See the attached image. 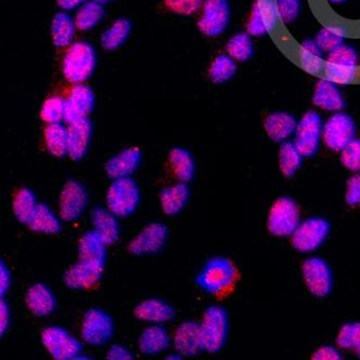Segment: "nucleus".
<instances>
[{"label":"nucleus","mask_w":360,"mask_h":360,"mask_svg":"<svg viewBox=\"0 0 360 360\" xmlns=\"http://www.w3.org/2000/svg\"><path fill=\"white\" fill-rule=\"evenodd\" d=\"M142 155L138 148H124L105 164L106 174L112 180L130 178L140 166Z\"/></svg>","instance_id":"a211bd4d"},{"label":"nucleus","mask_w":360,"mask_h":360,"mask_svg":"<svg viewBox=\"0 0 360 360\" xmlns=\"http://www.w3.org/2000/svg\"><path fill=\"white\" fill-rule=\"evenodd\" d=\"M105 263L78 257L64 275V283L70 289L86 290L94 287L102 278Z\"/></svg>","instance_id":"f8f14e48"},{"label":"nucleus","mask_w":360,"mask_h":360,"mask_svg":"<svg viewBox=\"0 0 360 360\" xmlns=\"http://www.w3.org/2000/svg\"><path fill=\"white\" fill-rule=\"evenodd\" d=\"M227 53L238 62H246L251 59L255 52L250 34L239 33L233 36L227 42Z\"/></svg>","instance_id":"e433bc0d"},{"label":"nucleus","mask_w":360,"mask_h":360,"mask_svg":"<svg viewBox=\"0 0 360 360\" xmlns=\"http://www.w3.org/2000/svg\"><path fill=\"white\" fill-rule=\"evenodd\" d=\"M297 120L289 112H276L269 114L264 122L267 136L274 142H285L295 134Z\"/></svg>","instance_id":"393cba45"},{"label":"nucleus","mask_w":360,"mask_h":360,"mask_svg":"<svg viewBox=\"0 0 360 360\" xmlns=\"http://www.w3.org/2000/svg\"><path fill=\"white\" fill-rule=\"evenodd\" d=\"M11 281V273H10L9 269L3 261L0 263V293H1V297H5L7 291L9 290Z\"/></svg>","instance_id":"3c124183"},{"label":"nucleus","mask_w":360,"mask_h":360,"mask_svg":"<svg viewBox=\"0 0 360 360\" xmlns=\"http://www.w3.org/2000/svg\"><path fill=\"white\" fill-rule=\"evenodd\" d=\"M345 198L349 206L360 205V174H356L349 179Z\"/></svg>","instance_id":"de8ad7c7"},{"label":"nucleus","mask_w":360,"mask_h":360,"mask_svg":"<svg viewBox=\"0 0 360 360\" xmlns=\"http://www.w3.org/2000/svg\"><path fill=\"white\" fill-rule=\"evenodd\" d=\"M323 53L316 40L307 39L302 42L300 61L305 72L313 75L323 73L327 62L323 59Z\"/></svg>","instance_id":"c85d7f7f"},{"label":"nucleus","mask_w":360,"mask_h":360,"mask_svg":"<svg viewBox=\"0 0 360 360\" xmlns=\"http://www.w3.org/2000/svg\"><path fill=\"white\" fill-rule=\"evenodd\" d=\"M139 202L140 190L134 179H117L108 187L106 205L118 218H124L132 214L139 206Z\"/></svg>","instance_id":"20e7f679"},{"label":"nucleus","mask_w":360,"mask_h":360,"mask_svg":"<svg viewBox=\"0 0 360 360\" xmlns=\"http://www.w3.org/2000/svg\"><path fill=\"white\" fill-rule=\"evenodd\" d=\"M313 102L315 105L329 112H340L345 108V100L337 84L327 78L319 80L316 84Z\"/></svg>","instance_id":"b1692460"},{"label":"nucleus","mask_w":360,"mask_h":360,"mask_svg":"<svg viewBox=\"0 0 360 360\" xmlns=\"http://www.w3.org/2000/svg\"><path fill=\"white\" fill-rule=\"evenodd\" d=\"M27 225L34 232L44 233V234H58L62 229L60 219L46 204H38Z\"/></svg>","instance_id":"cd10ccee"},{"label":"nucleus","mask_w":360,"mask_h":360,"mask_svg":"<svg viewBox=\"0 0 360 360\" xmlns=\"http://www.w3.org/2000/svg\"><path fill=\"white\" fill-rule=\"evenodd\" d=\"M170 335L164 327L156 323L146 328L139 340L140 351L146 355L162 353L170 347Z\"/></svg>","instance_id":"a878e982"},{"label":"nucleus","mask_w":360,"mask_h":360,"mask_svg":"<svg viewBox=\"0 0 360 360\" xmlns=\"http://www.w3.org/2000/svg\"><path fill=\"white\" fill-rule=\"evenodd\" d=\"M65 100L59 96H52L45 101L40 110V117L47 124H54L64 120Z\"/></svg>","instance_id":"ea45409f"},{"label":"nucleus","mask_w":360,"mask_h":360,"mask_svg":"<svg viewBox=\"0 0 360 360\" xmlns=\"http://www.w3.org/2000/svg\"><path fill=\"white\" fill-rule=\"evenodd\" d=\"M108 359L110 360H132L134 359L131 352L122 345H112L108 352Z\"/></svg>","instance_id":"8fccbe9b"},{"label":"nucleus","mask_w":360,"mask_h":360,"mask_svg":"<svg viewBox=\"0 0 360 360\" xmlns=\"http://www.w3.org/2000/svg\"><path fill=\"white\" fill-rule=\"evenodd\" d=\"M41 341L50 355L56 360L76 359L82 351V343L58 326L46 328Z\"/></svg>","instance_id":"423d86ee"},{"label":"nucleus","mask_w":360,"mask_h":360,"mask_svg":"<svg viewBox=\"0 0 360 360\" xmlns=\"http://www.w3.org/2000/svg\"><path fill=\"white\" fill-rule=\"evenodd\" d=\"M204 0H165V5L174 13L182 15H193L196 13Z\"/></svg>","instance_id":"49530a36"},{"label":"nucleus","mask_w":360,"mask_h":360,"mask_svg":"<svg viewBox=\"0 0 360 360\" xmlns=\"http://www.w3.org/2000/svg\"><path fill=\"white\" fill-rule=\"evenodd\" d=\"M58 6L63 10H73L84 5L86 0H56Z\"/></svg>","instance_id":"864d4df0"},{"label":"nucleus","mask_w":360,"mask_h":360,"mask_svg":"<svg viewBox=\"0 0 360 360\" xmlns=\"http://www.w3.org/2000/svg\"><path fill=\"white\" fill-rule=\"evenodd\" d=\"M279 17L277 13L276 1L273 0H257L251 10L247 30L251 36L267 35L275 30Z\"/></svg>","instance_id":"dca6fc26"},{"label":"nucleus","mask_w":360,"mask_h":360,"mask_svg":"<svg viewBox=\"0 0 360 360\" xmlns=\"http://www.w3.org/2000/svg\"><path fill=\"white\" fill-rule=\"evenodd\" d=\"M94 1H96V3L98 4H102V5H103V4L110 3V1H112V0H94Z\"/></svg>","instance_id":"6e6d98bb"},{"label":"nucleus","mask_w":360,"mask_h":360,"mask_svg":"<svg viewBox=\"0 0 360 360\" xmlns=\"http://www.w3.org/2000/svg\"><path fill=\"white\" fill-rule=\"evenodd\" d=\"M229 315L221 307H211L205 313L200 323L202 349L218 353L224 347L229 335Z\"/></svg>","instance_id":"7ed1b4c3"},{"label":"nucleus","mask_w":360,"mask_h":360,"mask_svg":"<svg viewBox=\"0 0 360 360\" xmlns=\"http://www.w3.org/2000/svg\"><path fill=\"white\" fill-rule=\"evenodd\" d=\"M117 215L110 209L96 207L91 212V223L94 231L105 241L108 246H112L120 238V223Z\"/></svg>","instance_id":"4be33fe9"},{"label":"nucleus","mask_w":360,"mask_h":360,"mask_svg":"<svg viewBox=\"0 0 360 360\" xmlns=\"http://www.w3.org/2000/svg\"><path fill=\"white\" fill-rule=\"evenodd\" d=\"M92 126L88 118L68 124V156L70 160H82L91 142Z\"/></svg>","instance_id":"6ab92c4d"},{"label":"nucleus","mask_w":360,"mask_h":360,"mask_svg":"<svg viewBox=\"0 0 360 360\" xmlns=\"http://www.w3.org/2000/svg\"><path fill=\"white\" fill-rule=\"evenodd\" d=\"M355 131L353 118L347 112H337L326 122L323 138L330 150H342L354 140Z\"/></svg>","instance_id":"9b49d317"},{"label":"nucleus","mask_w":360,"mask_h":360,"mask_svg":"<svg viewBox=\"0 0 360 360\" xmlns=\"http://www.w3.org/2000/svg\"><path fill=\"white\" fill-rule=\"evenodd\" d=\"M10 323H11V314H10L9 307L4 300H1V304H0V333H1V337H4V335L7 333Z\"/></svg>","instance_id":"603ef678"},{"label":"nucleus","mask_w":360,"mask_h":360,"mask_svg":"<svg viewBox=\"0 0 360 360\" xmlns=\"http://www.w3.org/2000/svg\"><path fill=\"white\" fill-rule=\"evenodd\" d=\"M344 33L337 27H325L319 32L316 37V41L319 44L323 52H331L343 45Z\"/></svg>","instance_id":"79ce46f5"},{"label":"nucleus","mask_w":360,"mask_h":360,"mask_svg":"<svg viewBox=\"0 0 360 360\" xmlns=\"http://www.w3.org/2000/svg\"><path fill=\"white\" fill-rule=\"evenodd\" d=\"M27 309L33 315L45 317L56 309V299L51 289L45 283H35L27 290L25 297Z\"/></svg>","instance_id":"412c9836"},{"label":"nucleus","mask_w":360,"mask_h":360,"mask_svg":"<svg viewBox=\"0 0 360 360\" xmlns=\"http://www.w3.org/2000/svg\"><path fill=\"white\" fill-rule=\"evenodd\" d=\"M190 196V187L185 182L166 187L160 196L162 211L167 215L178 214L188 204Z\"/></svg>","instance_id":"bb28decb"},{"label":"nucleus","mask_w":360,"mask_h":360,"mask_svg":"<svg viewBox=\"0 0 360 360\" xmlns=\"http://www.w3.org/2000/svg\"><path fill=\"white\" fill-rule=\"evenodd\" d=\"M337 343L341 349L353 351L360 357V323L344 325L340 330Z\"/></svg>","instance_id":"58836bf2"},{"label":"nucleus","mask_w":360,"mask_h":360,"mask_svg":"<svg viewBox=\"0 0 360 360\" xmlns=\"http://www.w3.org/2000/svg\"><path fill=\"white\" fill-rule=\"evenodd\" d=\"M45 142L52 156L62 158L68 155V128L61 122L48 124L45 129Z\"/></svg>","instance_id":"2f4dec72"},{"label":"nucleus","mask_w":360,"mask_h":360,"mask_svg":"<svg viewBox=\"0 0 360 360\" xmlns=\"http://www.w3.org/2000/svg\"><path fill=\"white\" fill-rule=\"evenodd\" d=\"M88 205L87 188L77 180L65 183L60 194V217L66 222H75Z\"/></svg>","instance_id":"9d476101"},{"label":"nucleus","mask_w":360,"mask_h":360,"mask_svg":"<svg viewBox=\"0 0 360 360\" xmlns=\"http://www.w3.org/2000/svg\"><path fill=\"white\" fill-rule=\"evenodd\" d=\"M94 94L88 86L76 84L65 100L64 122L70 124L84 120L94 110Z\"/></svg>","instance_id":"f3484780"},{"label":"nucleus","mask_w":360,"mask_h":360,"mask_svg":"<svg viewBox=\"0 0 360 360\" xmlns=\"http://www.w3.org/2000/svg\"><path fill=\"white\" fill-rule=\"evenodd\" d=\"M313 359L317 360H339L342 359L341 354L335 347H321V349L314 353Z\"/></svg>","instance_id":"09e8293b"},{"label":"nucleus","mask_w":360,"mask_h":360,"mask_svg":"<svg viewBox=\"0 0 360 360\" xmlns=\"http://www.w3.org/2000/svg\"><path fill=\"white\" fill-rule=\"evenodd\" d=\"M75 21L64 12L56 14L51 24L52 40L56 47L65 48L72 45L76 31Z\"/></svg>","instance_id":"7c9ffc66"},{"label":"nucleus","mask_w":360,"mask_h":360,"mask_svg":"<svg viewBox=\"0 0 360 360\" xmlns=\"http://www.w3.org/2000/svg\"><path fill=\"white\" fill-rule=\"evenodd\" d=\"M329 232L330 224L325 219H307L293 233V247L301 252H311L325 243Z\"/></svg>","instance_id":"6e6552de"},{"label":"nucleus","mask_w":360,"mask_h":360,"mask_svg":"<svg viewBox=\"0 0 360 360\" xmlns=\"http://www.w3.org/2000/svg\"><path fill=\"white\" fill-rule=\"evenodd\" d=\"M169 162L174 170V176L181 182H190L195 176L196 165L192 154L182 148H174L169 154Z\"/></svg>","instance_id":"c756f323"},{"label":"nucleus","mask_w":360,"mask_h":360,"mask_svg":"<svg viewBox=\"0 0 360 360\" xmlns=\"http://www.w3.org/2000/svg\"><path fill=\"white\" fill-rule=\"evenodd\" d=\"M237 65L233 58L219 56L211 64L209 76L214 84H224L235 75Z\"/></svg>","instance_id":"4c0bfd02"},{"label":"nucleus","mask_w":360,"mask_h":360,"mask_svg":"<svg viewBox=\"0 0 360 360\" xmlns=\"http://www.w3.org/2000/svg\"><path fill=\"white\" fill-rule=\"evenodd\" d=\"M277 13L283 23L290 24L297 19L301 10L300 0H276Z\"/></svg>","instance_id":"a18cd8bd"},{"label":"nucleus","mask_w":360,"mask_h":360,"mask_svg":"<svg viewBox=\"0 0 360 360\" xmlns=\"http://www.w3.org/2000/svg\"><path fill=\"white\" fill-rule=\"evenodd\" d=\"M323 122L316 112H307L297 124L295 144L304 157H311L317 153L323 136Z\"/></svg>","instance_id":"1a4fd4ad"},{"label":"nucleus","mask_w":360,"mask_h":360,"mask_svg":"<svg viewBox=\"0 0 360 360\" xmlns=\"http://www.w3.org/2000/svg\"><path fill=\"white\" fill-rule=\"evenodd\" d=\"M134 316L139 321L160 325L172 321L176 316V311L164 300L148 299L136 307Z\"/></svg>","instance_id":"5701e85b"},{"label":"nucleus","mask_w":360,"mask_h":360,"mask_svg":"<svg viewBox=\"0 0 360 360\" xmlns=\"http://www.w3.org/2000/svg\"><path fill=\"white\" fill-rule=\"evenodd\" d=\"M327 62L338 64V65L357 68L359 56L355 48L349 45H341L337 49L330 52Z\"/></svg>","instance_id":"37998d69"},{"label":"nucleus","mask_w":360,"mask_h":360,"mask_svg":"<svg viewBox=\"0 0 360 360\" xmlns=\"http://www.w3.org/2000/svg\"><path fill=\"white\" fill-rule=\"evenodd\" d=\"M38 202L33 191L30 188H22L15 194L12 202L14 215L15 218L27 225L37 208Z\"/></svg>","instance_id":"473e14b6"},{"label":"nucleus","mask_w":360,"mask_h":360,"mask_svg":"<svg viewBox=\"0 0 360 360\" xmlns=\"http://www.w3.org/2000/svg\"><path fill=\"white\" fill-rule=\"evenodd\" d=\"M169 237V229L164 223L148 225L129 243V251L134 255H154L160 252Z\"/></svg>","instance_id":"4468645a"},{"label":"nucleus","mask_w":360,"mask_h":360,"mask_svg":"<svg viewBox=\"0 0 360 360\" xmlns=\"http://www.w3.org/2000/svg\"><path fill=\"white\" fill-rule=\"evenodd\" d=\"M231 17L227 0H206L204 13L198 21V27L205 35L217 37L226 30Z\"/></svg>","instance_id":"2eb2a0df"},{"label":"nucleus","mask_w":360,"mask_h":360,"mask_svg":"<svg viewBox=\"0 0 360 360\" xmlns=\"http://www.w3.org/2000/svg\"><path fill=\"white\" fill-rule=\"evenodd\" d=\"M328 1L331 4H335V5H338V4L345 3V1H347V0H328Z\"/></svg>","instance_id":"5fc2aeb1"},{"label":"nucleus","mask_w":360,"mask_h":360,"mask_svg":"<svg viewBox=\"0 0 360 360\" xmlns=\"http://www.w3.org/2000/svg\"><path fill=\"white\" fill-rule=\"evenodd\" d=\"M114 335V321L105 311L91 309L84 314L82 319V337L92 347H101L108 343Z\"/></svg>","instance_id":"0eeeda50"},{"label":"nucleus","mask_w":360,"mask_h":360,"mask_svg":"<svg viewBox=\"0 0 360 360\" xmlns=\"http://www.w3.org/2000/svg\"><path fill=\"white\" fill-rule=\"evenodd\" d=\"M303 277L309 290L316 297H327L333 287V275L328 263L321 257H311L303 264Z\"/></svg>","instance_id":"ddd939ff"},{"label":"nucleus","mask_w":360,"mask_h":360,"mask_svg":"<svg viewBox=\"0 0 360 360\" xmlns=\"http://www.w3.org/2000/svg\"><path fill=\"white\" fill-rule=\"evenodd\" d=\"M237 269L226 257H215L207 261L196 277L201 290L210 295H222L234 285Z\"/></svg>","instance_id":"f257e3e1"},{"label":"nucleus","mask_w":360,"mask_h":360,"mask_svg":"<svg viewBox=\"0 0 360 360\" xmlns=\"http://www.w3.org/2000/svg\"><path fill=\"white\" fill-rule=\"evenodd\" d=\"M356 73H357V68L338 65L329 62L326 63L325 70H323L326 78L337 84H351L355 79Z\"/></svg>","instance_id":"a19ab883"},{"label":"nucleus","mask_w":360,"mask_h":360,"mask_svg":"<svg viewBox=\"0 0 360 360\" xmlns=\"http://www.w3.org/2000/svg\"><path fill=\"white\" fill-rule=\"evenodd\" d=\"M300 209L295 201L289 197H281L269 210L267 227L275 236H290L300 225Z\"/></svg>","instance_id":"39448f33"},{"label":"nucleus","mask_w":360,"mask_h":360,"mask_svg":"<svg viewBox=\"0 0 360 360\" xmlns=\"http://www.w3.org/2000/svg\"><path fill=\"white\" fill-rule=\"evenodd\" d=\"M96 52L87 42L70 45L63 59L64 77L72 84H82L89 79L96 68Z\"/></svg>","instance_id":"f03ea898"},{"label":"nucleus","mask_w":360,"mask_h":360,"mask_svg":"<svg viewBox=\"0 0 360 360\" xmlns=\"http://www.w3.org/2000/svg\"><path fill=\"white\" fill-rule=\"evenodd\" d=\"M303 155L297 150L295 142H283L279 150V167L281 172L290 178L299 170L303 162Z\"/></svg>","instance_id":"c9c22d12"},{"label":"nucleus","mask_w":360,"mask_h":360,"mask_svg":"<svg viewBox=\"0 0 360 360\" xmlns=\"http://www.w3.org/2000/svg\"><path fill=\"white\" fill-rule=\"evenodd\" d=\"M131 31V23L126 19L117 20L112 25L104 32L101 44L105 50H115L126 41Z\"/></svg>","instance_id":"f704fd0d"},{"label":"nucleus","mask_w":360,"mask_h":360,"mask_svg":"<svg viewBox=\"0 0 360 360\" xmlns=\"http://www.w3.org/2000/svg\"><path fill=\"white\" fill-rule=\"evenodd\" d=\"M341 152V162L343 166L351 171H359L360 140L354 139Z\"/></svg>","instance_id":"c03bdc74"},{"label":"nucleus","mask_w":360,"mask_h":360,"mask_svg":"<svg viewBox=\"0 0 360 360\" xmlns=\"http://www.w3.org/2000/svg\"><path fill=\"white\" fill-rule=\"evenodd\" d=\"M104 17V8L102 4L94 0L84 3L78 10L75 17L76 27L79 31H90L100 23Z\"/></svg>","instance_id":"72a5a7b5"},{"label":"nucleus","mask_w":360,"mask_h":360,"mask_svg":"<svg viewBox=\"0 0 360 360\" xmlns=\"http://www.w3.org/2000/svg\"><path fill=\"white\" fill-rule=\"evenodd\" d=\"M174 347L182 356H195L202 349L200 325L194 321L181 323L174 333Z\"/></svg>","instance_id":"aec40b11"}]
</instances>
